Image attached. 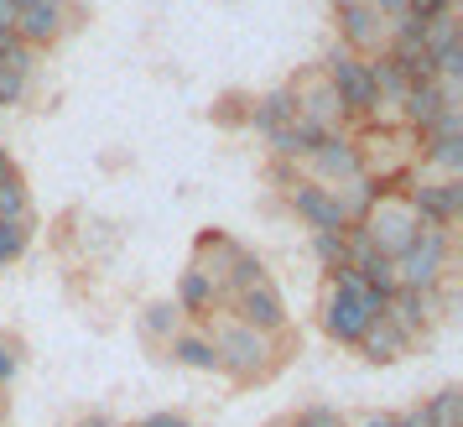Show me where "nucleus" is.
I'll return each instance as SVG.
<instances>
[{
  "label": "nucleus",
  "instance_id": "obj_17",
  "mask_svg": "<svg viewBox=\"0 0 463 427\" xmlns=\"http://www.w3.org/2000/svg\"><path fill=\"white\" fill-rule=\"evenodd\" d=\"M292 120H297V100H292V89L276 84V89H266L260 100H250V120H245V126H250L255 136H271L276 126H292Z\"/></svg>",
  "mask_w": 463,
  "mask_h": 427
},
{
  "label": "nucleus",
  "instance_id": "obj_15",
  "mask_svg": "<svg viewBox=\"0 0 463 427\" xmlns=\"http://www.w3.org/2000/svg\"><path fill=\"white\" fill-rule=\"evenodd\" d=\"M354 349H359L370 365H396L401 355H411V339H406V334H401L391 318H370V328L359 334Z\"/></svg>",
  "mask_w": 463,
  "mask_h": 427
},
{
  "label": "nucleus",
  "instance_id": "obj_35",
  "mask_svg": "<svg viewBox=\"0 0 463 427\" xmlns=\"http://www.w3.org/2000/svg\"><path fill=\"white\" fill-rule=\"evenodd\" d=\"M266 177H271L276 188L287 193L292 183H302V167H292V162H271V167H266Z\"/></svg>",
  "mask_w": 463,
  "mask_h": 427
},
{
  "label": "nucleus",
  "instance_id": "obj_11",
  "mask_svg": "<svg viewBox=\"0 0 463 427\" xmlns=\"http://www.w3.org/2000/svg\"><path fill=\"white\" fill-rule=\"evenodd\" d=\"M334 22H338V47H349L354 58H375V52H385V43H391V22L375 16L370 5L334 11Z\"/></svg>",
  "mask_w": 463,
  "mask_h": 427
},
{
  "label": "nucleus",
  "instance_id": "obj_34",
  "mask_svg": "<svg viewBox=\"0 0 463 427\" xmlns=\"http://www.w3.org/2000/svg\"><path fill=\"white\" fill-rule=\"evenodd\" d=\"M136 427H193V422H188V412H172V406H162V412L141 417Z\"/></svg>",
  "mask_w": 463,
  "mask_h": 427
},
{
  "label": "nucleus",
  "instance_id": "obj_19",
  "mask_svg": "<svg viewBox=\"0 0 463 427\" xmlns=\"http://www.w3.org/2000/svg\"><path fill=\"white\" fill-rule=\"evenodd\" d=\"M167 355L188 370H203V375H219V360H213V344L203 339V328H177L167 339Z\"/></svg>",
  "mask_w": 463,
  "mask_h": 427
},
{
  "label": "nucleus",
  "instance_id": "obj_13",
  "mask_svg": "<svg viewBox=\"0 0 463 427\" xmlns=\"http://www.w3.org/2000/svg\"><path fill=\"white\" fill-rule=\"evenodd\" d=\"M317 328H323L334 344L354 349L359 334L370 328V313H364L354 298H344V292H334V287H323V302H317Z\"/></svg>",
  "mask_w": 463,
  "mask_h": 427
},
{
  "label": "nucleus",
  "instance_id": "obj_37",
  "mask_svg": "<svg viewBox=\"0 0 463 427\" xmlns=\"http://www.w3.org/2000/svg\"><path fill=\"white\" fill-rule=\"evenodd\" d=\"M344 427H396V412H364V417H354Z\"/></svg>",
  "mask_w": 463,
  "mask_h": 427
},
{
  "label": "nucleus",
  "instance_id": "obj_23",
  "mask_svg": "<svg viewBox=\"0 0 463 427\" xmlns=\"http://www.w3.org/2000/svg\"><path fill=\"white\" fill-rule=\"evenodd\" d=\"M0 219H5V224H32V193H26L22 172L0 177Z\"/></svg>",
  "mask_w": 463,
  "mask_h": 427
},
{
  "label": "nucleus",
  "instance_id": "obj_40",
  "mask_svg": "<svg viewBox=\"0 0 463 427\" xmlns=\"http://www.w3.org/2000/svg\"><path fill=\"white\" fill-rule=\"evenodd\" d=\"M16 26V0H0V32H11Z\"/></svg>",
  "mask_w": 463,
  "mask_h": 427
},
{
  "label": "nucleus",
  "instance_id": "obj_10",
  "mask_svg": "<svg viewBox=\"0 0 463 427\" xmlns=\"http://www.w3.org/2000/svg\"><path fill=\"white\" fill-rule=\"evenodd\" d=\"M287 209L307 224V230H328V235H338V230H349V219H344V209H338V198H334V188H323V183H292L287 188Z\"/></svg>",
  "mask_w": 463,
  "mask_h": 427
},
{
  "label": "nucleus",
  "instance_id": "obj_7",
  "mask_svg": "<svg viewBox=\"0 0 463 427\" xmlns=\"http://www.w3.org/2000/svg\"><path fill=\"white\" fill-rule=\"evenodd\" d=\"M364 235H370V245H375L380 256H391L396 261L411 240H417V214L406 209V198L401 193H385V198H375V209L364 214V224H359Z\"/></svg>",
  "mask_w": 463,
  "mask_h": 427
},
{
  "label": "nucleus",
  "instance_id": "obj_36",
  "mask_svg": "<svg viewBox=\"0 0 463 427\" xmlns=\"http://www.w3.org/2000/svg\"><path fill=\"white\" fill-rule=\"evenodd\" d=\"M375 16H385V22H396V16H406V0H364Z\"/></svg>",
  "mask_w": 463,
  "mask_h": 427
},
{
  "label": "nucleus",
  "instance_id": "obj_8",
  "mask_svg": "<svg viewBox=\"0 0 463 427\" xmlns=\"http://www.w3.org/2000/svg\"><path fill=\"white\" fill-rule=\"evenodd\" d=\"M292 100H297V120H307V126H317L323 136L328 130H349V120H344V105H338V94H334V84L323 79V68H302L292 84Z\"/></svg>",
  "mask_w": 463,
  "mask_h": 427
},
{
  "label": "nucleus",
  "instance_id": "obj_31",
  "mask_svg": "<svg viewBox=\"0 0 463 427\" xmlns=\"http://www.w3.org/2000/svg\"><path fill=\"white\" fill-rule=\"evenodd\" d=\"M421 136H448V141H463V109H458V105H448L438 120H432V126L421 130ZM421 136H417V141H421Z\"/></svg>",
  "mask_w": 463,
  "mask_h": 427
},
{
  "label": "nucleus",
  "instance_id": "obj_43",
  "mask_svg": "<svg viewBox=\"0 0 463 427\" xmlns=\"http://www.w3.org/2000/svg\"><path fill=\"white\" fill-rule=\"evenodd\" d=\"M0 422H5V391H0Z\"/></svg>",
  "mask_w": 463,
  "mask_h": 427
},
{
  "label": "nucleus",
  "instance_id": "obj_9",
  "mask_svg": "<svg viewBox=\"0 0 463 427\" xmlns=\"http://www.w3.org/2000/svg\"><path fill=\"white\" fill-rule=\"evenodd\" d=\"M302 177H307V183H323V188H344L349 177H359L354 130H328L313 147V157L302 162Z\"/></svg>",
  "mask_w": 463,
  "mask_h": 427
},
{
  "label": "nucleus",
  "instance_id": "obj_32",
  "mask_svg": "<svg viewBox=\"0 0 463 427\" xmlns=\"http://www.w3.org/2000/svg\"><path fill=\"white\" fill-rule=\"evenodd\" d=\"M16 370H22V344L11 339V334H0V391L16 381Z\"/></svg>",
  "mask_w": 463,
  "mask_h": 427
},
{
  "label": "nucleus",
  "instance_id": "obj_16",
  "mask_svg": "<svg viewBox=\"0 0 463 427\" xmlns=\"http://www.w3.org/2000/svg\"><path fill=\"white\" fill-rule=\"evenodd\" d=\"M323 141V130L307 126V120H292V126H276L271 136H266V147H271V162H292V167H302L307 157H313V147Z\"/></svg>",
  "mask_w": 463,
  "mask_h": 427
},
{
  "label": "nucleus",
  "instance_id": "obj_3",
  "mask_svg": "<svg viewBox=\"0 0 463 427\" xmlns=\"http://www.w3.org/2000/svg\"><path fill=\"white\" fill-rule=\"evenodd\" d=\"M453 277V230H427L421 224L417 240L396 256V281L411 292H438Z\"/></svg>",
  "mask_w": 463,
  "mask_h": 427
},
{
  "label": "nucleus",
  "instance_id": "obj_29",
  "mask_svg": "<svg viewBox=\"0 0 463 427\" xmlns=\"http://www.w3.org/2000/svg\"><path fill=\"white\" fill-rule=\"evenodd\" d=\"M213 120H219V126H245V120H250V100H245V94H224V100L213 105Z\"/></svg>",
  "mask_w": 463,
  "mask_h": 427
},
{
  "label": "nucleus",
  "instance_id": "obj_25",
  "mask_svg": "<svg viewBox=\"0 0 463 427\" xmlns=\"http://www.w3.org/2000/svg\"><path fill=\"white\" fill-rule=\"evenodd\" d=\"M349 271H359V277H364V287H375L380 298H391V292L401 287V281H396V261L380 256V251H375V256H364L359 266H349Z\"/></svg>",
  "mask_w": 463,
  "mask_h": 427
},
{
  "label": "nucleus",
  "instance_id": "obj_20",
  "mask_svg": "<svg viewBox=\"0 0 463 427\" xmlns=\"http://www.w3.org/2000/svg\"><path fill=\"white\" fill-rule=\"evenodd\" d=\"M183 328V313H177V302L172 298H162V302H146L141 308V339L146 344H162L167 349V339Z\"/></svg>",
  "mask_w": 463,
  "mask_h": 427
},
{
  "label": "nucleus",
  "instance_id": "obj_22",
  "mask_svg": "<svg viewBox=\"0 0 463 427\" xmlns=\"http://www.w3.org/2000/svg\"><path fill=\"white\" fill-rule=\"evenodd\" d=\"M255 281H271V271H266V261L255 256V251H240V256H234V266L224 271L219 302H224V298H234V292H245V287H255Z\"/></svg>",
  "mask_w": 463,
  "mask_h": 427
},
{
  "label": "nucleus",
  "instance_id": "obj_26",
  "mask_svg": "<svg viewBox=\"0 0 463 427\" xmlns=\"http://www.w3.org/2000/svg\"><path fill=\"white\" fill-rule=\"evenodd\" d=\"M421 47L438 58V52H448V47H458V16L448 11V16H438V22H427V32H421Z\"/></svg>",
  "mask_w": 463,
  "mask_h": 427
},
{
  "label": "nucleus",
  "instance_id": "obj_21",
  "mask_svg": "<svg viewBox=\"0 0 463 427\" xmlns=\"http://www.w3.org/2000/svg\"><path fill=\"white\" fill-rule=\"evenodd\" d=\"M334 198H338V209H344V219L349 224H364V214L375 209V198H380V188L359 172V177H349L344 188H334Z\"/></svg>",
  "mask_w": 463,
  "mask_h": 427
},
{
  "label": "nucleus",
  "instance_id": "obj_6",
  "mask_svg": "<svg viewBox=\"0 0 463 427\" xmlns=\"http://www.w3.org/2000/svg\"><path fill=\"white\" fill-rule=\"evenodd\" d=\"M219 313H230L234 323H245L255 334H271V339H287V302L276 292V281H255L245 292L219 302Z\"/></svg>",
  "mask_w": 463,
  "mask_h": 427
},
{
  "label": "nucleus",
  "instance_id": "obj_12",
  "mask_svg": "<svg viewBox=\"0 0 463 427\" xmlns=\"http://www.w3.org/2000/svg\"><path fill=\"white\" fill-rule=\"evenodd\" d=\"M380 318H391L406 339L417 344L421 334L442 318V302H438V292H411V287H396V292L385 298V313H380Z\"/></svg>",
  "mask_w": 463,
  "mask_h": 427
},
{
  "label": "nucleus",
  "instance_id": "obj_42",
  "mask_svg": "<svg viewBox=\"0 0 463 427\" xmlns=\"http://www.w3.org/2000/svg\"><path fill=\"white\" fill-rule=\"evenodd\" d=\"M5 43H11V32H0V52H5Z\"/></svg>",
  "mask_w": 463,
  "mask_h": 427
},
{
  "label": "nucleus",
  "instance_id": "obj_27",
  "mask_svg": "<svg viewBox=\"0 0 463 427\" xmlns=\"http://www.w3.org/2000/svg\"><path fill=\"white\" fill-rule=\"evenodd\" d=\"M26 245H32V224H5V219H0V266L22 261Z\"/></svg>",
  "mask_w": 463,
  "mask_h": 427
},
{
  "label": "nucleus",
  "instance_id": "obj_38",
  "mask_svg": "<svg viewBox=\"0 0 463 427\" xmlns=\"http://www.w3.org/2000/svg\"><path fill=\"white\" fill-rule=\"evenodd\" d=\"M396 427H427V406H406V412H396Z\"/></svg>",
  "mask_w": 463,
  "mask_h": 427
},
{
  "label": "nucleus",
  "instance_id": "obj_5",
  "mask_svg": "<svg viewBox=\"0 0 463 427\" xmlns=\"http://www.w3.org/2000/svg\"><path fill=\"white\" fill-rule=\"evenodd\" d=\"M406 209L417 214V224H427V230H453L463 214V177H411L406 183Z\"/></svg>",
  "mask_w": 463,
  "mask_h": 427
},
{
  "label": "nucleus",
  "instance_id": "obj_14",
  "mask_svg": "<svg viewBox=\"0 0 463 427\" xmlns=\"http://www.w3.org/2000/svg\"><path fill=\"white\" fill-rule=\"evenodd\" d=\"M245 245L240 240H230L224 230H198V240H193V271H203V277L213 281V287H224V271L234 266V256H240Z\"/></svg>",
  "mask_w": 463,
  "mask_h": 427
},
{
  "label": "nucleus",
  "instance_id": "obj_24",
  "mask_svg": "<svg viewBox=\"0 0 463 427\" xmlns=\"http://www.w3.org/2000/svg\"><path fill=\"white\" fill-rule=\"evenodd\" d=\"M421 406H427V427H463V385H442Z\"/></svg>",
  "mask_w": 463,
  "mask_h": 427
},
{
  "label": "nucleus",
  "instance_id": "obj_18",
  "mask_svg": "<svg viewBox=\"0 0 463 427\" xmlns=\"http://www.w3.org/2000/svg\"><path fill=\"white\" fill-rule=\"evenodd\" d=\"M172 302H177V313L183 318H209V313H219V287H213L203 271H183L177 277V292H172Z\"/></svg>",
  "mask_w": 463,
  "mask_h": 427
},
{
  "label": "nucleus",
  "instance_id": "obj_4",
  "mask_svg": "<svg viewBox=\"0 0 463 427\" xmlns=\"http://www.w3.org/2000/svg\"><path fill=\"white\" fill-rule=\"evenodd\" d=\"M79 26V5L73 0H16V26H11V37L26 43L32 52H43V47H58Z\"/></svg>",
  "mask_w": 463,
  "mask_h": 427
},
{
  "label": "nucleus",
  "instance_id": "obj_28",
  "mask_svg": "<svg viewBox=\"0 0 463 427\" xmlns=\"http://www.w3.org/2000/svg\"><path fill=\"white\" fill-rule=\"evenodd\" d=\"M313 256H317L323 271H338V266H344V230H338V235L317 230V235H313Z\"/></svg>",
  "mask_w": 463,
  "mask_h": 427
},
{
  "label": "nucleus",
  "instance_id": "obj_33",
  "mask_svg": "<svg viewBox=\"0 0 463 427\" xmlns=\"http://www.w3.org/2000/svg\"><path fill=\"white\" fill-rule=\"evenodd\" d=\"M0 63L11 68V73H26V79H32V68H37V52H32L26 43H16V37H11V43H5V52H0Z\"/></svg>",
  "mask_w": 463,
  "mask_h": 427
},
{
  "label": "nucleus",
  "instance_id": "obj_2",
  "mask_svg": "<svg viewBox=\"0 0 463 427\" xmlns=\"http://www.w3.org/2000/svg\"><path fill=\"white\" fill-rule=\"evenodd\" d=\"M317 68H323V79L334 84L349 130L370 126V120H385V109H380V94H375V84H370V68H364V58H354L349 47L328 43V47H323V63H317Z\"/></svg>",
  "mask_w": 463,
  "mask_h": 427
},
{
  "label": "nucleus",
  "instance_id": "obj_39",
  "mask_svg": "<svg viewBox=\"0 0 463 427\" xmlns=\"http://www.w3.org/2000/svg\"><path fill=\"white\" fill-rule=\"evenodd\" d=\"M73 427H120L115 417H105V412H89V417H79Z\"/></svg>",
  "mask_w": 463,
  "mask_h": 427
},
{
  "label": "nucleus",
  "instance_id": "obj_1",
  "mask_svg": "<svg viewBox=\"0 0 463 427\" xmlns=\"http://www.w3.org/2000/svg\"><path fill=\"white\" fill-rule=\"evenodd\" d=\"M203 339L213 344L219 375H230L234 385L271 381L276 370H281V360H287V339L255 334V328H245V323H234L230 313H209V318H203Z\"/></svg>",
  "mask_w": 463,
  "mask_h": 427
},
{
  "label": "nucleus",
  "instance_id": "obj_41",
  "mask_svg": "<svg viewBox=\"0 0 463 427\" xmlns=\"http://www.w3.org/2000/svg\"><path fill=\"white\" fill-rule=\"evenodd\" d=\"M349 5H364V0H334V11H349Z\"/></svg>",
  "mask_w": 463,
  "mask_h": 427
},
{
  "label": "nucleus",
  "instance_id": "obj_30",
  "mask_svg": "<svg viewBox=\"0 0 463 427\" xmlns=\"http://www.w3.org/2000/svg\"><path fill=\"white\" fill-rule=\"evenodd\" d=\"M26 89H32V79H26V73H11V68L0 63V109L22 105V100H26Z\"/></svg>",
  "mask_w": 463,
  "mask_h": 427
}]
</instances>
